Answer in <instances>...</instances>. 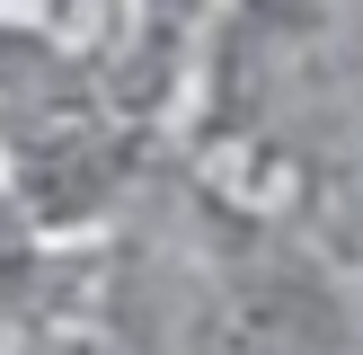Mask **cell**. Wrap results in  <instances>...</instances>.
Returning <instances> with one entry per match:
<instances>
[{"label":"cell","instance_id":"obj_1","mask_svg":"<svg viewBox=\"0 0 363 355\" xmlns=\"http://www.w3.org/2000/svg\"><path fill=\"white\" fill-rule=\"evenodd\" d=\"M18 151H27V195H35V213L80 222V213L116 187V169L133 160V142H124L106 116H89L80 98H45L27 124H18Z\"/></svg>","mask_w":363,"mask_h":355},{"label":"cell","instance_id":"obj_2","mask_svg":"<svg viewBox=\"0 0 363 355\" xmlns=\"http://www.w3.org/2000/svg\"><path fill=\"white\" fill-rule=\"evenodd\" d=\"M319 311L293 293V284H248L222 320V355H311Z\"/></svg>","mask_w":363,"mask_h":355},{"label":"cell","instance_id":"obj_3","mask_svg":"<svg viewBox=\"0 0 363 355\" xmlns=\"http://www.w3.org/2000/svg\"><path fill=\"white\" fill-rule=\"evenodd\" d=\"M45 98H62V62L35 36H0V116H35Z\"/></svg>","mask_w":363,"mask_h":355},{"label":"cell","instance_id":"obj_4","mask_svg":"<svg viewBox=\"0 0 363 355\" xmlns=\"http://www.w3.org/2000/svg\"><path fill=\"white\" fill-rule=\"evenodd\" d=\"M18 266H27V231H18V204L0 195V293L18 284Z\"/></svg>","mask_w":363,"mask_h":355}]
</instances>
